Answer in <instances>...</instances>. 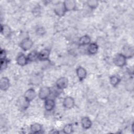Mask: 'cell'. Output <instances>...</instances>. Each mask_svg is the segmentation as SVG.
Returning <instances> with one entry per match:
<instances>
[{"label": "cell", "instance_id": "cell-15", "mask_svg": "<svg viewBox=\"0 0 134 134\" xmlns=\"http://www.w3.org/2000/svg\"><path fill=\"white\" fill-rule=\"evenodd\" d=\"M55 106V102L52 99H46L44 102V108L47 111L52 110Z\"/></svg>", "mask_w": 134, "mask_h": 134}, {"label": "cell", "instance_id": "cell-12", "mask_svg": "<svg viewBox=\"0 0 134 134\" xmlns=\"http://www.w3.org/2000/svg\"><path fill=\"white\" fill-rule=\"evenodd\" d=\"M9 87V81L6 77H3L0 81V88L2 91H6Z\"/></svg>", "mask_w": 134, "mask_h": 134}, {"label": "cell", "instance_id": "cell-22", "mask_svg": "<svg viewBox=\"0 0 134 134\" xmlns=\"http://www.w3.org/2000/svg\"><path fill=\"white\" fill-rule=\"evenodd\" d=\"M125 87L128 91H132L133 89V79L131 78L128 81L126 84Z\"/></svg>", "mask_w": 134, "mask_h": 134}, {"label": "cell", "instance_id": "cell-24", "mask_svg": "<svg viewBox=\"0 0 134 134\" xmlns=\"http://www.w3.org/2000/svg\"><path fill=\"white\" fill-rule=\"evenodd\" d=\"M73 130V127L72 124H67L63 127V131L64 133L69 134L72 132Z\"/></svg>", "mask_w": 134, "mask_h": 134}, {"label": "cell", "instance_id": "cell-2", "mask_svg": "<svg viewBox=\"0 0 134 134\" xmlns=\"http://www.w3.org/2000/svg\"><path fill=\"white\" fill-rule=\"evenodd\" d=\"M126 58L121 53L117 54L114 59L115 64L119 67L124 66L126 63Z\"/></svg>", "mask_w": 134, "mask_h": 134}, {"label": "cell", "instance_id": "cell-5", "mask_svg": "<svg viewBox=\"0 0 134 134\" xmlns=\"http://www.w3.org/2000/svg\"><path fill=\"white\" fill-rule=\"evenodd\" d=\"M68 85V80L66 77H61L56 82V85L59 89L63 90Z\"/></svg>", "mask_w": 134, "mask_h": 134}, {"label": "cell", "instance_id": "cell-28", "mask_svg": "<svg viewBox=\"0 0 134 134\" xmlns=\"http://www.w3.org/2000/svg\"><path fill=\"white\" fill-rule=\"evenodd\" d=\"M133 126H134V124L133 123V124H132V125H131V126H132V132H134V129H133Z\"/></svg>", "mask_w": 134, "mask_h": 134}, {"label": "cell", "instance_id": "cell-17", "mask_svg": "<svg viewBox=\"0 0 134 134\" xmlns=\"http://www.w3.org/2000/svg\"><path fill=\"white\" fill-rule=\"evenodd\" d=\"M98 45L96 43H92L88 47L87 51L90 54H95L98 51Z\"/></svg>", "mask_w": 134, "mask_h": 134}, {"label": "cell", "instance_id": "cell-27", "mask_svg": "<svg viewBox=\"0 0 134 134\" xmlns=\"http://www.w3.org/2000/svg\"><path fill=\"white\" fill-rule=\"evenodd\" d=\"M6 53L5 50L4 49H2L1 51V53H0L1 60L5 59L6 58Z\"/></svg>", "mask_w": 134, "mask_h": 134}, {"label": "cell", "instance_id": "cell-9", "mask_svg": "<svg viewBox=\"0 0 134 134\" xmlns=\"http://www.w3.org/2000/svg\"><path fill=\"white\" fill-rule=\"evenodd\" d=\"M66 11L74 10L76 8V2L73 0H66L63 2Z\"/></svg>", "mask_w": 134, "mask_h": 134}, {"label": "cell", "instance_id": "cell-6", "mask_svg": "<svg viewBox=\"0 0 134 134\" xmlns=\"http://www.w3.org/2000/svg\"><path fill=\"white\" fill-rule=\"evenodd\" d=\"M36 96V93L34 89L29 88L27 90L24 94V98L29 102L32 101Z\"/></svg>", "mask_w": 134, "mask_h": 134}, {"label": "cell", "instance_id": "cell-25", "mask_svg": "<svg viewBox=\"0 0 134 134\" xmlns=\"http://www.w3.org/2000/svg\"><path fill=\"white\" fill-rule=\"evenodd\" d=\"M8 64V60L6 59V58L1 60V71H3L5 70Z\"/></svg>", "mask_w": 134, "mask_h": 134}, {"label": "cell", "instance_id": "cell-13", "mask_svg": "<svg viewBox=\"0 0 134 134\" xmlns=\"http://www.w3.org/2000/svg\"><path fill=\"white\" fill-rule=\"evenodd\" d=\"M1 32L5 37H9L12 33L10 28L6 25H1Z\"/></svg>", "mask_w": 134, "mask_h": 134}, {"label": "cell", "instance_id": "cell-20", "mask_svg": "<svg viewBox=\"0 0 134 134\" xmlns=\"http://www.w3.org/2000/svg\"><path fill=\"white\" fill-rule=\"evenodd\" d=\"M27 59L28 61L30 62L36 61V60L38 59V53L36 51L30 52L27 56Z\"/></svg>", "mask_w": 134, "mask_h": 134}, {"label": "cell", "instance_id": "cell-10", "mask_svg": "<svg viewBox=\"0 0 134 134\" xmlns=\"http://www.w3.org/2000/svg\"><path fill=\"white\" fill-rule=\"evenodd\" d=\"M126 58H129L133 55V49L130 46H125L122 48V52L121 53Z\"/></svg>", "mask_w": 134, "mask_h": 134}, {"label": "cell", "instance_id": "cell-4", "mask_svg": "<svg viewBox=\"0 0 134 134\" xmlns=\"http://www.w3.org/2000/svg\"><path fill=\"white\" fill-rule=\"evenodd\" d=\"M32 45L33 42L29 38H26L24 39L20 43V47L24 51H27L30 49Z\"/></svg>", "mask_w": 134, "mask_h": 134}, {"label": "cell", "instance_id": "cell-3", "mask_svg": "<svg viewBox=\"0 0 134 134\" xmlns=\"http://www.w3.org/2000/svg\"><path fill=\"white\" fill-rule=\"evenodd\" d=\"M51 93V90L49 87L47 86L41 87L39 91L38 96L41 99H46Z\"/></svg>", "mask_w": 134, "mask_h": 134}, {"label": "cell", "instance_id": "cell-23", "mask_svg": "<svg viewBox=\"0 0 134 134\" xmlns=\"http://www.w3.org/2000/svg\"><path fill=\"white\" fill-rule=\"evenodd\" d=\"M87 5L91 8L95 9L98 5V2L95 0H90L87 2Z\"/></svg>", "mask_w": 134, "mask_h": 134}, {"label": "cell", "instance_id": "cell-16", "mask_svg": "<svg viewBox=\"0 0 134 134\" xmlns=\"http://www.w3.org/2000/svg\"><path fill=\"white\" fill-rule=\"evenodd\" d=\"M92 121L90 119L87 117H83L81 119V124L82 127L85 129H89L92 126Z\"/></svg>", "mask_w": 134, "mask_h": 134}, {"label": "cell", "instance_id": "cell-21", "mask_svg": "<svg viewBox=\"0 0 134 134\" xmlns=\"http://www.w3.org/2000/svg\"><path fill=\"white\" fill-rule=\"evenodd\" d=\"M110 83L113 86H116L120 82V79L117 76L113 75L109 79Z\"/></svg>", "mask_w": 134, "mask_h": 134}, {"label": "cell", "instance_id": "cell-19", "mask_svg": "<svg viewBox=\"0 0 134 134\" xmlns=\"http://www.w3.org/2000/svg\"><path fill=\"white\" fill-rule=\"evenodd\" d=\"M42 130V126L40 124L38 123H35L31 125L30 126V130L32 132L37 133L40 132Z\"/></svg>", "mask_w": 134, "mask_h": 134}, {"label": "cell", "instance_id": "cell-11", "mask_svg": "<svg viewBox=\"0 0 134 134\" xmlns=\"http://www.w3.org/2000/svg\"><path fill=\"white\" fill-rule=\"evenodd\" d=\"M76 72V75L80 81H82L85 79L87 75V72L84 68L82 66H79L77 68Z\"/></svg>", "mask_w": 134, "mask_h": 134}, {"label": "cell", "instance_id": "cell-1", "mask_svg": "<svg viewBox=\"0 0 134 134\" xmlns=\"http://www.w3.org/2000/svg\"><path fill=\"white\" fill-rule=\"evenodd\" d=\"M54 12L55 14L59 17H62L64 16L66 10L65 8L63 3L58 2V3H57L54 7Z\"/></svg>", "mask_w": 134, "mask_h": 134}, {"label": "cell", "instance_id": "cell-26", "mask_svg": "<svg viewBox=\"0 0 134 134\" xmlns=\"http://www.w3.org/2000/svg\"><path fill=\"white\" fill-rule=\"evenodd\" d=\"M36 32L38 35H43L46 33V30L43 27H39L36 30Z\"/></svg>", "mask_w": 134, "mask_h": 134}, {"label": "cell", "instance_id": "cell-8", "mask_svg": "<svg viewBox=\"0 0 134 134\" xmlns=\"http://www.w3.org/2000/svg\"><path fill=\"white\" fill-rule=\"evenodd\" d=\"M50 51L48 49H44L38 53V60L40 61H46L49 58Z\"/></svg>", "mask_w": 134, "mask_h": 134}, {"label": "cell", "instance_id": "cell-18", "mask_svg": "<svg viewBox=\"0 0 134 134\" xmlns=\"http://www.w3.org/2000/svg\"><path fill=\"white\" fill-rule=\"evenodd\" d=\"M91 42V38L87 35L82 36L79 40V44L80 46H84L88 44Z\"/></svg>", "mask_w": 134, "mask_h": 134}, {"label": "cell", "instance_id": "cell-14", "mask_svg": "<svg viewBox=\"0 0 134 134\" xmlns=\"http://www.w3.org/2000/svg\"><path fill=\"white\" fill-rule=\"evenodd\" d=\"M16 61H17V63L19 65L24 66L27 64L28 62L27 57H26L24 55V54L20 53L17 57Z\"/></svg>", "mask_w": 134, "mask_h": 134}, {"label": "cell", "instance_id": "cell-7", "mask_svg": "<svg viewBox=\"0 0 134 134\" xmlns=\"http://www.w3.org/2000/svg\"><path fill=\"white\" fill-rule=\"evenodd\" d=\"M74 104L75 103L74 99L70 96L66 97L63 102V106L67 109L72 108L74 106Z\"/></svg>", "mask_w": 134, "mask_h": 134}]
</instances>
